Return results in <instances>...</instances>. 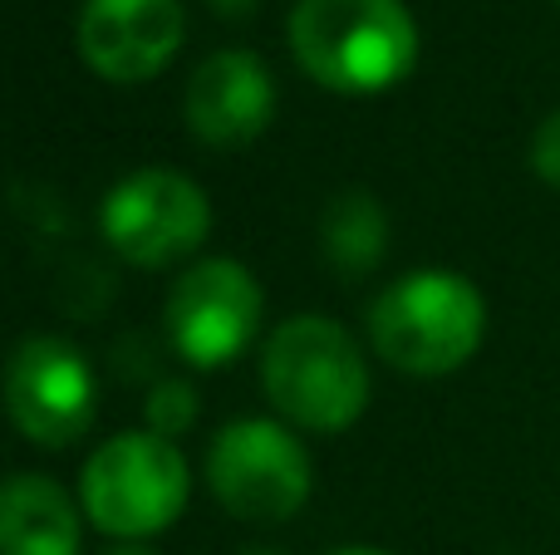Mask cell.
<instances>
[{"instance_id": "1", "label": "cell", "mask_w": 560, "mask_h": 555, "mask_svg": "<svg viewBox=\"0 0 560 555\" xmlns=\"http://www.w3.org/2000/svg\"><path fill=\"white\" fill-rule=\"evenodd\" d=\"M290 55L329 94H384L418 64V25L404 0H295Z\"/></svg>"}, {"instance_id": "2", "label": "cell", "mask_w": 560, "mask_h": 555, "mask_svg": "<svg viewBox=\"0 0 560 555\" xmlns=\"http://www.w3.org/2000/svg\"><path fill=\"white\" fill-rule=\"evenodd\" d=\"M487 334V300L457 271H408L369 305V344L418 379L463 369Z\"/></svg>"}, {"instance_id": "3", "label": "cell", "mask_w": 560, "mask_h": 555, "mask_svg": "<svg viewBox=\"0 0 560 555\" xmlns=\"http://www.w3.org/2000/svg\"><path fill=\"white\" fill-rule=\"evenodd\" d=\"M271 403L305 433H345L369 409V364L345 324L295 315L276 324L261 354Z\"/></svg>"}, {"instance_id": "4", "label": "cell", "mask_w": 560, "mask_h": 555, "mask_svg": "<svg viewBox=\"0 0 560 555\" xmlns=\"http://www.w3.org/2000/svg\"><path fill=\"white\" fill-rule=\"evenodd\" d=\"M187 458L158 433H118L79 472V507L104 536L143 541L167 531L187 507Z\"/></svg>"}, {"instance_id": "5", "label": "cell", "mask_w": 560, "mask_h": 555, "mask_svg": "<svg viewBox=\"0 0 560 555\" xmlns=\"http://www.w3.org/2000/svg\"><path fill=\"white\" fill-rule=\"evenodd\" d=\"M212 497L242 521H290L310 497V452L285 423L242 418L207 448Z\"/></svg>"}, {"instance_id": "6", "label": "cell", "mask_w": 560, "mask_h": 555, "mask_svg": "<svg viewBox=\"0 0 560 555\" xmlns=\"http://www.w3.org/2000/svg\"><path fill=\"white\" fill-rule=\"evenodd\" d=\"M98 232L108 236L128 265H173L187 251L207 241L212 232V202L207 192L183 173L148 167L133 173L104 197L98 206Z\"/></svg>"}, {"instance_id": "7", "label": "cell", "mask_w": 560, "mask_h": 555, "mask_svg": "<svg viewBox=\"0 0 560 555\" xmlns=\"http://www.w3.org/2000/svg\"><path fill=\"white\" fill-rule=\"evenodd\" d=\"M261 285L242 261H197L167 291V340L192 369H222L261 334Z\"/></svg>"}, {"instance_id": "8", "label": "cell", "mask_w": 560, "mask_h": 555, "mask_svg": "<svg viewBox=\"0 0 560 555\" xmlns=\"http://www.w3.org/2000/svg\"><path fill=\"white\" fill-rule=\"evenodd\" d=\"M5 413L39 448H69L94 423V374L69 340L35 334L5 364Z\"/></svg>"}, {"instance_id": "9", "label": "cell", "mask_w": 560, "mask_h": 555, "mask_svg": "<svg viewBox=\"0 0 560 555\" xmlns=\"http://www.w3.org/2000/svg\"><path fill=\"white\" fill-rule=\"evenodd\" d=\"M183 0H84L79 55L108 84L158 79L183 49Z\"/></svg>"}, {"instance_id": "10", "label": "cell", "mask_w": 560, "mask_h": 555, "mask_svg": "<svg viewBox=\"0 0 560 555\" xmlns=\"http://www.w3.org/2000/svg\"><path fill=\"white\" fill-rule=\"evenodd\" d=\"M187 128L212 147H242L271 128L276 79L252 49H217L187 79Z\"/></svg>"}, {"instance_id": "11", "label": "cell", "mask_w": 560, "mask_h": 555, "mask_svg": "<svg viewBox=\"0 0 560 555\" xmlns=\"http://www.w3.org/2000/svg\"><path fill=\"white\" fill-rule=\"evenodd\" d=\"M0 555H79V507L59 482L39 472L0 482Z\"/></svg>"}, {"instance_id": "12", "label": "cell", "mask_w": 560, "mask_h": 555, "mask_svg": "<svg viewBox=\"0 0 560 555\" xmlns=\"http://www.w3.org/2000/svg\"><path fill=\"white\" fill-rule=\"evenodd\" d=\"M319 236H325V256L339 275L359 281L369 275L388 251V216L384 206L374 202V192L364 187H349L335 202L325 206V222H319Z\"/></svg>"}, {"instance_id": "13", "label": "cell", "mask_w": 560, "mask_h": 555, "mask_svg": "<svg viewBox=\"0 0 560 555\" xmlns=\"http://www.w3.org/2000/svg\"><path fill=\"white\" fill-rule=\"evenodd\" d=\"M143 413H148V428H153L158 438L173 442V438H183V433L197 423V399H192V389H187V383L167 379V383H158V389L148 393Z\"/></svg>"}, {"instance_id": "14", "label": "cell", "mask_w": 560, "mask_h": 555, "mask_svg": "<svg viewBox=\"0 0 560 555\" xmlns=\"http://www.w3.org/2000/svg\"><path fill=\"white\" fill-rule=\"evenodd\" d=\"M532 173L541 177L546 187H556L560 192V108L556 114H546L541 123H536V133H532Z\"/></svg>"}, {"instance_id": "15", "label": "cell", "mask_w": 560, "mask_h": 555, "mask_svg": "<svg viewBox=\"0 0 560 555\" xmlns=\"http://www.w3.org/2000/svg\"><path fill=\"white\" fill-rule=\"evenodd\" d=\"M212 10H217V15H246V10H252V0H212Z\"/></svg>"}, {"instance_id": "16", "label": "cell", "mask_w": 560, "mask_h": 555, "mask_svg": "<svg viewBox=\"0 0 560 555\" xmlns=\"http://www.w3.org/2000/svg\"><path fill=\"white\" fill-rule=\"evenodd\" d=\"M335 555H388V551H374V546H345V551H335Z\"/></svg>"}, {"instance_id": "17", "label": "cell", "mask_w": 560, "mask_h": 555, "mask_svg": "<svg viewBox=\"0 0 560 555\" xmlns=\"http://www.w3.org/2000/svg\"><path fill=\"white\" fill-rule=\"evenodd\" d=\"M108 555H153V551H143V546H118V551H108Z\"/></svg>"}, {"instance_id": "18", "label": "cell", "mask_w": 560, "mask_h": 555, "mask_svg": "<svg viewBox=\"0 0 560 555\" xmlns=\"http://www.w3.org/2000/svg\"><path fill=\"white\" fill-rule=\"evenodd\" d=\"M242 555H280V551H266V546H252V551H242Z\"/></svg>"}]
</instances>
